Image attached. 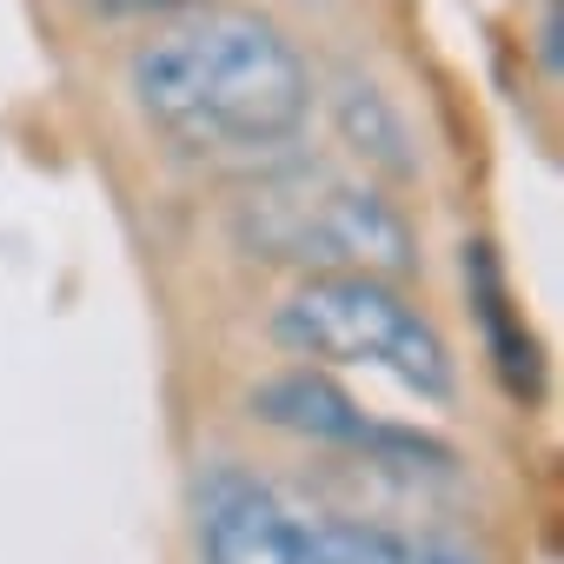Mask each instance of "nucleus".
Returning a JSON list of instances; mask_svg holds the SVG:
<instances>
[{
  "label": "nucleus",
  "instance_id": "f257e3e1",
  "mask_svg": "<svg viewBox=\"0 0 564 564\" xmlns=\"http://www.w3.org/2000/svg\"><path fill=\"white\" fill-rule=\"evenodd\" d=\"M140 120L180 153H279L313 113L300 47L246 8L166 14L127 61Z\"/></svg>",
  "mask_w": 564,
  "mask_h": 564
},
{
  "label": "nucleus",
  "instance_id": "f03ea898",
  "mask_svg": "<svg viewBox=\"0 0 564 564\" xmlns=\"http://www.w3.org/2000/svg\"><path fill=\"white\" fill-rule=\"evenodd\" d=\"M232 239L265 265L300 272H412V226L405 213L359 173L326 160H286L259 173L232 199Z\"/></svg>",
  "mask_w": 564,
  "mask_h": 564
},
{
  "label": "nucleus",
  "instance_id": "7ed1b4c3",
  "mask_svg": "<svg viewBox=\"0 0 564 564\" xmlns=\"http://www.w3.org/2000/svg\"><path fill=\"white\" fill-rule=\"evenodd\" d=\"M272 333L300 359L366 366L425 399L452 392V352H445L438 326L379 272H306L293 300L279 306Z\"/></svg>",
  "mask_w": 564,
  "mask_h": 564
},
{
  "label": "nucleus",
  "instance_id": "20e7f679",
  "mask_svg": "<svg viewBox=\"0 0 564 564\" xmlns=\"http://www.w3.org/2000/svg\"><path fill=\"white\" fill-rule=\"evenodd\" d=\"M306 511H293L265 478L219 465L199 485V557L206 564H300Z\"/></svg>",
  "mask_w": 564,
  "mask_h": 564
},
{
  "label": "nucleus",
  "instance_id": "39448f33",
  "mask_svg": "<svg viewBox=\"0 0 564 564\" xmlns=\"http://www.w3.org/2000/svg\"><path fill=\"white\" fill-rule=\"evenodd\" d=\"M252 412L279 432H300V438H319V445H352V452H372V458H445L432 438L419 432H399V425H379L366 419L339 386L313 379V372H279L252 392Z\"/></svg>",
  "mask_w": 564,
  "mask_h": 564
},
{
  "label": "nucleus",
  "instance_id": "423d86ee",
  "mask_svg": "<svg viewBox=\"0 0 564 564\" xmlns=\"http://www.w3.org/2000/svg\"><path fill=\"white\" fill-rule=\"evenodd\" d=\"M300 564H478V557L458 551V544H438V538H399V531H379V524L313 518Z\"/></svg>",
  "mask_w": 564,
  "mask_h": 564
},
{
  "label": "nucleus",
  "instance_id": "0eeeda50",
  "mask_svg": "<svg viewBox=\"0 0 564 564\" xmlns=\"http://www.w3.org/2000/svg\"><path fill=\"white\" fill-rule=\"evenodd\" d=\"M465 279H471V300H478V313H485V326H491V346H498V372H505V386H511V392H531V386H538V352H531V339H511L505 279H498V265H491V246H471Z\"/></svg>",
  "mask_w": 564,
  "mask_h": 564
},
{
  "label": "nucleus",
  "instance_id": "6e6552de",
  "mask_svg": "<svg viewBox=\"0 0 564 564\" xmlns=\"http://www.w3.org/2000/svg\"><path fill=\"white\" fill-rule=\"evenodd\" d=\"M339 127H346V140H352L372 166H386V173H412L405 127H399V113L386 107V94H379V87L346 80V94H339Z\"/></svg>",
  "mask_w": 564,
  "mask_h": 564
},
{
  "label": "nucleus",
  "instance_id": "1a4fd4ad",
  "mask_svg": "<svg viewBox=\"0 0 564 564\" xmlns=\"http://www.w3.org/2000/svg\"><path fill=\"white\" fill-rule=\"evenodd\" d=\"M94 14H107V21H166V14H186V8H206V0H87Z\"/></svg>",
  "mask_w": 564,
  "mask_h": 564
}]
</instances>
